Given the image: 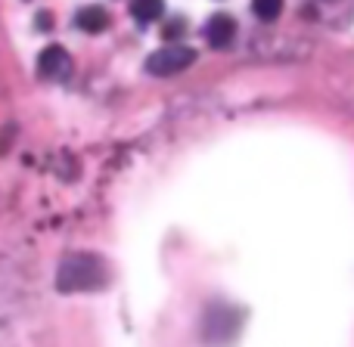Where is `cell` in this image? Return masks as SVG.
Returning a JSON list of instances; mask_svg holds the SVG:
<instances>
[{
	"mask_svg": "<svg viewBox=\"0 0 354 347\" xmlns=\"http://www.w3.org/2000/svg\"><path fill=\"white\" fill-rule=\"evenodd\" d=\"M196 50L193 47H183V43H174V47H162L156 53H149L147 59V72L156 75V78H168V75H177L183 68H189L196 62Z\"/></svg>",
	"mask_w": 354,
	"mask_h": 347,
	"instance_id": "2",
	"label": "cell"
},
{
	"mask_svg": "<svg viewBox=\"0 0 354 347\" xmlns=\"http://www.w3.org/2000/svg\"><path fill=\"white\" fill-rule=\"evenodd\" d=\"M68 68H72V59H68L66 47H59V43L44 47L41 56H37V72H41V78H62V75H68Z\"/></svg>",
	"mask_w": 354,
	"mask_h": 347,
	"instance_id": "4",
	"label": "cell"
},
{
	"mask_svg": "<svg viewBox=\"0 0 354 347\" xmlns=\"http://www.w3.org/2000/svg\"><path fill=\"white\" fill-rule=\"evenodd\" d=\"M162 12H165V0H134V3H131V16L143 25L162 19Z\"/></svg>",
	"mask_w": 354,
	"mask_h": 347,
	"instance_id": "6",
	"label": "cell"
},
{
	"mask_svg": "<svg viewBox=\"0 0 354 347\" xmlns=\"http://www.w3.org/2000/svg\"><path fill=\"white\" fill-rule=\"evenodd\" d=\"M75 25L81 31H87V34H100V31L109 28V12L100 10V6H81L75 12Z\"/></svg>",
	"mask_w": 354,
	"mask_h": 347,
	"instance_id": "5",
	"label": "cell"
},
{
	"mask_svg": "<svg viewBox=\"0 0 354 347\" xmlns=\"http://www.w3.org/2000/svg\"><path fill=\"white\" fill-rule=\"evenodd\" d=\"M109 286V264L91 251L66 255L56 270V288L66 295L72 292H100Z\"/></svg>",
	"mask_w": 354,
	"mask_h": 347,
	"instance_id": "1",
	"label": "cell"
},
{
	"mask_svg": "<svg viewBox=\"0 0 354 347\" xmlns=\"http://www.w3.org/2000/svg\"><path fill=\"white\" fill-rule=\"evenodd\" d=\"M252 10H255V16L261 22H274L283 12V0H252Z\"/></svg>",
	"mask_w": 354,
	"mask_h": 347,
	"instance_id": "7",
	"label": "cell"
},
{
	"mask_svg": "<svg viewBox=\"0 0 354 347\" xmlns=\"http://www.w3.org/2000/svg\"><path fill=\"white\" fill-rule=\"evenodd\" d=\"M180 34H183V19H174V22H168L165 28H162V37H165V41H177Z\"/></svg>",
	"mask_w": 354,
	"mask_h": 347,
	"instance_id": "8",
	"label": "cell"
},
{
	"mask_svg": "<svg viewBox=\"0 0 354 347\" xmlns=\"http://www.w3.org/2000/svg\"><path fill=\"white\" fill-rule=\"evenodd\" d=\"M35 28L37 31H50V28H53V12H47V10L37 12V16H35Z\"/></svg>",
	"mask_w": 354,
	"mask_h": 347,
	"instance_id": "9",
	"label": "cell"
},
{
	"mask_svg": "<svg viewBox=\"0 0 354 347\" xmlns=\"http://www.w3.org/2000/svg\"><path fill=\"white\" fill-rule=\"evenodd\" d=\"M233 37H236V22H233V16H227V12H214V16L208 19V25H205L208 47L224 50V47H230L233 43Z\"/></svg>",
	"mask_w": 354,
	"mask_h": 347,
	"instance_id": "3",
	"label": "cell"
}]
</instances>
